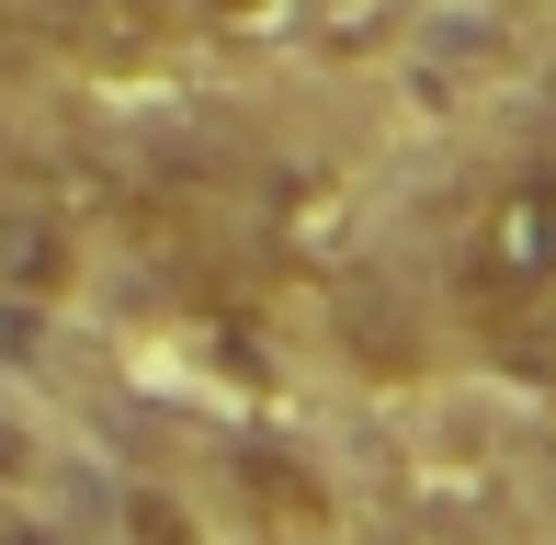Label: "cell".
Here are the masks:
<instances>
[{
  "mask_svg": "<svg viewBox=\"0 0 556 545\" xmlns=\"http://www.w3.org/2000/svg\"><path fill=\"white\" fill-rule=\"evenodd\" d=\"M23 12H35L46 35H103V23L125 12V0H23Z\"/></svg>",
  "mask_w": 556,
  "mask_h": 545,
  "instance_id": "7a4b0ae2",
  "label": "cell"
},
{
  "mask_svg": "<svg viewBox=\"0 0 556 545\" xmlns=\"http://www.w3.org/2000/svg\"><path fill=\"white\" fill-rule=\"evenodd\" d=\"M205 23H227V35H273V23H295V0H205Z\"/></svg>",
  "mask_w": 556,
  "mask_h": 545,
  "instance_id": "3957f363",
  "label": "cell"
},
{
  "mask_svg": "<svg viewBox=\"0 0 556 545\" xmlns=\"http://www.w3.org/2000/svg\"><path fill=\"white\" fill-rule=\"evenodd\" d=\"M466 295L489 318H556V160L511 170L466 228Z\"/></svg>",
  "mask_w": 556,
  "mask_h": 545,
  "instance_id": "6da1fadb",
  "label": "cell"
},
{
  "mask_svg": "<svg viewBox=\"0 0 556 545\" xmlns=\"http://www.w3.org/2000/svg\"><path fill=\"white\" fill-rule=\"evenodd\" d=\"M295 12H318V23H341V35H364V23H375V0H295Z\"/></svg>",
  "mask_w": 556,
  "mask_h": 545,
  "instance_id": "277c9868",
  "label": "cell"
}]
</instances>
